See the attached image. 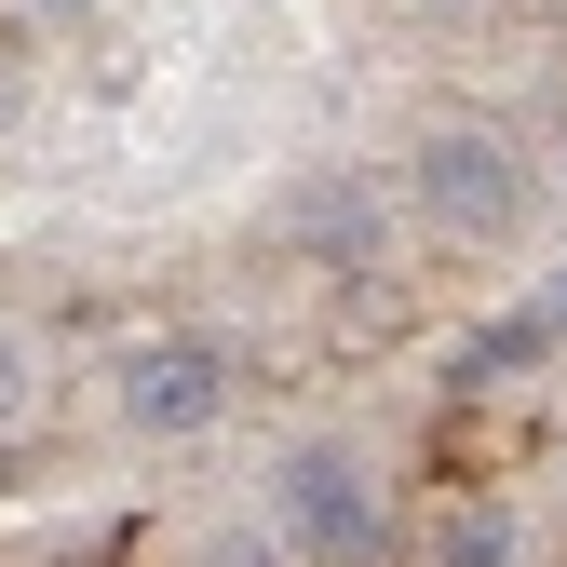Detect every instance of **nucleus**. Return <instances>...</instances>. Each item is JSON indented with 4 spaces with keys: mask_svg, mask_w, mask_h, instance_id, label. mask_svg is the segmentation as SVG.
Here are the masks:
<instances>
[{
    "mask_svg": "<svg viewBox=\"0 0 567 567\" xmlns=\"http://www.w3.org/2000/svg\"><path fill=\"white\" fill-rule=\"evenodd\" d=\"M554 189H567V150H554Z\"/></svg>",
    "mask_w": 567,
    "mask_h": 567,
    "instance_id": "12",
    "label": "nucleus"
},
{
    "mask_svg": "<svg viewBox=\"0 0 567 567\" xmlns=\"http://www.w3.org/2000/svg\"><path fill=\"white\" fill-rule=\"evenodd\" d=\"M109 405H122V433H150V446H189V433H217V419H230V338H203V324L122 338V365H109Z\"/></svg>",
    "mask_w": 567,
    "mask_h": 567,
    "instance_id": "3",
    "label": "nucleus"
},
{
    "mask_svg": "<svg viewBox=\"0 0 567 567\" xmlns=\"http://www.w3.org/2000/svg\"><path fill=\"white\" fill-rule=\"evenodd\" d=\"M203 567H284V540H270V514H257V540H217Z\"/></svg>",
    "mask_w": 567,
    "mask_h": 567,
    "instance_id": "8",
    "label": "nucleus"
},
{
    "mask_svg": "<svg viewBox=\"0 0 567 567\" xmlns=\"http://www.w3.org/2000/svg\"><path fill=\"white\" fill-rule=\"evenodd\" d=\"M95 14V0H28V28H82Z\"/></svg>",
    "mask_w": 567,
    "mask_h": 567,
    "instance_id": "10",
    "label": "nucleus"
},
{
    "mask_svg": "<svg viewBox=\"0 0 567 567\" xmlns=\"http://www.w3.org/2000/svg\"><path fill=\"white\" fill-rule=\"evenodd\" d=\"M14 419H28V338L0 324V433H14Z\"/></svg>",
    "mask_w": 567,
    "mask_h": 567,
    "instance_id": "7",
    "label": "nucleus"
},
{
    "mask_svg": "<svg viewBox=\"0 0 567 567\" xmlns=\"http://www.w3.org/2000/svg\"><path fill=\"white\" fill-rule=\"evenodd\" d=\"M514 554H527V527H514L501 501H446L433 540H419V567H514Z\"/></svg>",
    "mask_w": 567,
    "mask_h": 567,
    "instance_id": "6",
    "label": "nucleus"
},
{
    "mask_svg": "<svg viewBox=\"0 0 567 567\" xmlns=\"http://www.w3.org/2000/svg\"><path fill=\"white\" fill-rule=\"evenodd\" d=\"M270 540L284 554H311V567H365L379 540H392V501H379V460L351 446V433H298L270 460Z\"/></svg>",
    "mask_w": 567,
    "mask_h": 567,
    "instance_id": "1",
    "label": "nucleus"
},
{
    "mask_svg": "<svg viewBox=\"0 0 567 567\" xmlns=\"http://www.w3.org/2000/svg\"><path fill=\"white\" fill-rule=\"evenodd\" d=\"M540 351H554V311L514 298V311H486V324L446 351V392H514V379H540Z\"/></svg>",
    "mask_w": 567,
    "mask_h": 567,
    "instance_id": "5",
    "label": "nucleus"
},
{
    "mask_svg": "<svg viewBox=\"0 0 567 567\" xmlns=\"http://www.w3.org/2000/svg\"><path fill=\"white\" fill-rule=\"evenodd\" d=\"M527 298H540V311H554V338H567V257H554V270L527 284Z\"/></svg>",
    "mask_w": 567,
    "mask_h": 567,
    "instance_id": "9",
    "label": "nucleus"
},
{
    "mask_svg": "<svg viewBox=\"0 0 567 567\" xmlns=\"http://www.w3.org/2000/svg\"><path fill=\"white\" fill-rule=\"evenodd\" d=\"M405 189H419V217H433L446 244H514L527 203H540L527 150H514V135H486V122H433V135L405 150Z\"/></svg>",
    "mask_w": 567,
    "mask_h": 567,
    "instance_id": "2",
    "label": "nucleus"
},
{
    "mask_svg": "<svg viewBox=\"0 0 567 567\" xmlns=\"http://www.w3.org/2000/svg\"><path fill=\"white\" fill-rule=\"evenodd\" d=\"M270 244H284V257H311V270H365V257L392 244V203H379L365 176H284Z\"/></svg>",
    "mask_w": 567,
    "mask_h": 567,
    "instance_id": "4",
    "label": "nucleus"
},
{
    "mask_svg": "<svg viewBox=\"0 0 567 567\" xmlns=\"http://www.w3.org/2000/svg\"><path fill=\"white\" fill-rule=\"evenodd\" d=\"M405 14H473V0H405Z\"/></svg>",
    "mask_w": 567,
    "mask_h": 567,
    "instance_id": "11",
    "label": "nucleus"
}]
</instances>
